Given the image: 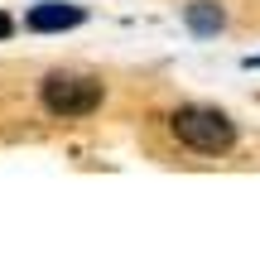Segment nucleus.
Here are the masks:
<instances>
[{"label":"nucleus","mask_w":260,"mask_h":260,"mask_svg":"<svg viewBox=\"0 0 260 260\" xmlns=\"http://www.w3.org/2000/svg\"><path fill=\"white\" fill-rule=\"evenodd\" d=\"M169 125H174V135L183 140L188 149H198V154H222L236 140V125L226 121L222 111H212V106H178Z\"/></svg>","instance_id":"nucleus-1"},{"label":"nucleus","mask_w":260,"mask_h":260,"mask_svg":"<svg viewBox=\"0 0 260 260\" xmlns=\"http://www.w3.org/2000/svg\"><path fill=\"white\" fill-rule=\"evenodd\" d=\"M44 106L53 116H92L102 106V82L92 77H68V73H48L44 87H39Z\"/></svg>","instance_id":"nucleus-2"},{"label":"nucleus","mask_w":260,"mask_h":260,"mask_svg":"<svg viewBox=\"0 0 260 260\" xmlns=\"http://www.w3.org/2000/svg\"><path fill=\"white\" fill-rule=\"evenodd\" d=\"M82 24V10L77 5H34L29 10V29H39V34H48V29H73Z\"/></svg>","instance_id":"nucleus-3"},{"label":"nucleus","mask_w":260,"mask_h":260,"mask_svg":"<svg viewBox=\"0 0 260 260\" xmlns=\"http://www.w3.org/2000/svg\"><path fill=\"white\" fill-rule=\"evenodd\" d=\"M183 19H188V29H193V34H217V29L226 24L222 5H212V0H193V5L183 10Z\"/></svg>","instance_id":"nucleus-4"},{"label":"nucleus","mask_w":260,"mask_h":260,"mask_svg":"<svg viewBox=\"0 0 260 260\" xmlns=\"http://www.w3.org/2000/svg\"><path fill=\"white\" fill-rule=\"evenodd\" d=\"M10 29H15V19H10L5 10H0V39H10Z\"/></svg>","instance_id":"nucleus-5"}]
</instances>
